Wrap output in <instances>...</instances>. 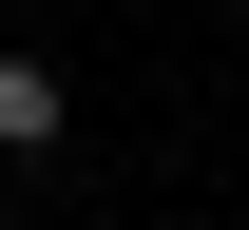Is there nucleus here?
Returning <instances> with one entry per match:
<instances>
[{"label":"nucleus","mask_w":249,"mask_h":230,"mask_svg":"<svg viewBox=\"0 0 249 230\" xmlns=\"http://www.w3.org/2000/svg\"><path fill=\"white\" fill-rule=\"evenodd\" d=\"M58 134H77V77H58V58H0V173L58 154Z\"/></svg>","instance_id":"obj_1"}]
</instances>
